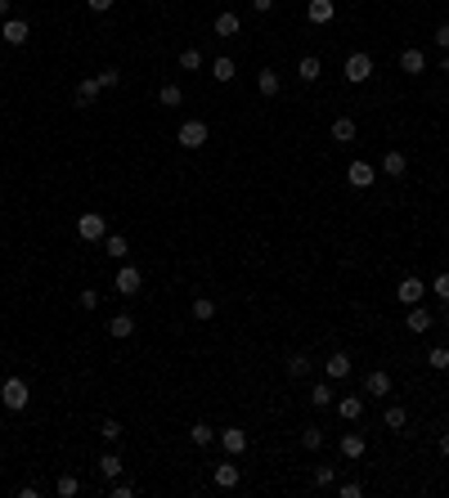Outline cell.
I'll use <instances>...</instances> for the list:
<instances>
[{
    "label": "cell",
    "mask_w": 449,
    "mask_h": 498,
    "mask_svg": "<svg viewBox=\"0 0 449 498\" xmlns=\"http://www.w3.org/2000/svg\"><path fill=\"white\" fill-rule=\"evenodd\" d=\"M0 404L9 409V413H23L27 404H32V390H27L23 377H5L0 381Z\"/></svg>",
    "instance_id": "1"
},
{
    "label": "cell",
    "mask_w": 449,
    "mask_h": 498,
    "mask_svg": "<svg viewBox=\"0 0 449 498\" xmlns=\"http://www.w3.org/2000/svg\"><path fill=\"white\" fill-rule=\"evenodd\" d=\"M207 135H212V130H207V121H198V117H189V121H180V130H176V139H180V148H203L207 144Z\"/></svg>",
    "instance_id": "2"
},
{
    "label": "cell",
    "mask_w": 449,
    "mask_h": 498,
    "mask_svg": "<svg viewBox=\"0 0 449 498\" xmlns=\"http://www.w3.org/2000/svg\"><path fill=\"white\" fill-rule=\"evenodd\" d=\"M76 238H81V243H103V238H108V220L85 212L81 220H76Z\"/></svg>",
    "instance_id": "3"
},
{
    "label": "cell",
    "mask_w": 449,
    "mask_h": 498,
    "mask_svg": "<svg viewBox=\"0 0 449 498\" xmlns=\"http://www.w3.org/2000/svg\"><path fill=\"white\" fill-rule=\"evenodd\" d=\"M139 287H144V274H139L135 265H121L117 279H112V292H117V296H135Z\"/></svg>",
    "instance_id": "4"
},
{
    "label": "cell",
    "mask_w": 449,
    "mask_h": 498,
    "mask_svg": "<svg viewBox=\"0 0 449 498\" xmlns=\"http://www.w3.org/2000/svg\"><path fill=\"white\" fill-rule=\"evenodd\" d=\"M368 76H373V59H368L364 50H355V54L346 59V81H350V85H364Z\"/></svg>",
    "instance_id": "5"
},
{
    "label": "cell",
    "mask_w": 449,
    "mask_h": 498,
    "mask_svg": "<svg viewBox=\"0 0 449 498\" xmlns=\"http://www.w3.org/2000/svg\"><path fill=\"white\" fill-rule=\"evenodd\" d=\"M423 292H427V283L418 279V274H405V279L396 283V301L400 305H418V301H423Z\"/></svg>",
    "instance_id": "6"
},
{
    "label": "cell",
    "mask_w": 449,
    "mask_h": 498,
    "mask_svg": "<svg viewBox=\"0 0 449 498\" xmlns=\"http://www.w3.org/2000/svg\"><path fill=\"white\" fill-rule=\"evenodd\" d=\"M0 41L27 45V41H32V27H27V18H5V23H0Z\"/></svg>",
    "instance_id": "7"
},
{
    "label": "cell",
    "mask_w": 449,
    "mask_h": 498,
    "mask_svg": "<svg viewBox=\"0 0 449 498\" xmlns=\"http://www.w3.org/2000/svg\"><path fill=\"white\" fill-rule=\"evenodd\" d=\"M373 180H378V171L368 166L364 157H355V162H350V166H346V184H350V189H368V184H373Z\"/></svg>",
    "instance_id": "8"
},
{
    "label": "cell",
    "mask_w": 449,
    "mask_h": 498,
    "mask_svg": "<svg viewBox=\"0 0 449 498\" xmlns=\"http://www.w3.org/2000/svg\"><path fill=\"white\" fill-rule=\"evenodd\" d=\"M216 440L225 445V454H229V458L247 454V431H238V427H225V431H216Z\"/></svg>",
    "instance_id": "9"
},
{
    "label": "cell",
    "mask_w": 449,
    "mask_h": 498,
    "mask_svg": "<svg viewBox=\"0 0 449 498\" xmlns=\"http://www.w3.org/2000/svg\"><path fill=\"white\" fill-rule=\"evenodd\" d=\"M400 72H405V76H423V72H427V54L414 50V45H409V50H400Z\"/></svg>",
    "instance_id": "10"
},
{
    "label": "cell",
    "mask_w": 449,
    "mask_h": 498,
    "mask_svg": "<svg viewBox=\"0 0 449 498\" xmlns=\"http://www.w3.org/2000/svg\"><path fill=\"white\" fill-rule=\"evenodd\" d=\"M332 14H337V5H332V0H310V5H305V18H310L314 27H328Z\"/></svg>",
    "instance_id": "11"
},
{
    "label": "cell",
    "mask_w": 449,
    "mask_h": 498,
    "mask_svg": "<svg viewBox=\"0 0 449 498\" xmlns=\"http://www.w3.org/2000/svg\"><path fill=\"white\" fill-rule=\"evenodd\" d=\"M350 368H355V363H350V355H328V359H323V377H328V381L350 377Z\"/></svg>",
    "instance_id": "12"
},
{
    "label": "cell",
    "mask_w": 449,
    "mask_h": 498,
    "mask_svg": "<svg viewBox=\"0 0 449 498\" xmlns=\"http://www.w3.org/2000/svg\"><path fill=\"white\" fill-rule=\"evenodd\" d=\"M256 90H261L265 99H274V94L283 90V76L274 72V68H261V72H256Z\"/></svg>",
    "instance_id": "13"
},
{
    "label": "cell",
    "mask_w": 449,
    "mask_h": 498,
    "mask_svg": "<svg viewBox=\"0 0 449 498\" xmlns=\"http://www.w3.org/2000/svg\"><path fill=\"white\" fill-rule=\"evenodd\" d=\"M212 481H216V490H238V481H243V472H238L234 463H221L212 472Z\"/></svg>",
    "instance_id": "14"
},
{
    "label": "cell",
    "mask_w": 449,
    "mask_h": 498,
    "mask_svg": "<svg viewBox=\"0 0 449 498\" xmlns=\"http://www.w3.org/2000/svg\"><path fill=\"white\" fill-rule=\"evenodd\" d=\"M432 310H423V305H409V332H418V337H423V332H432Z\"/></svg>",
    "instance_id": "15"
},
{
    "label": "cell",
    "mask_w": 449,
    "mask_h": 498,
    "mask_svg": "<svg viewBox=\"0 0 449 498\" xmlns=\"http://www.w3.org/2000/svg\"><path fill=\"white\" fill-rule=\"evenodd\" d=\"M238 27H243V23H238L234 9H221V14H216V23H212V32H216V36H238Z\"/></svg>",
    "instance_id": "16"
},
{
    "label": "cell",
    "mask_w": 449,
    "mask_h": 498,
    "mask_svg": "<svg viewBox=\"0 0 449 498\" xmlns=\"http://www.w3.org/2000/svg\"><path fill=\"white\" fill-rule=\"evenodd\" d=\"M364 436H359V431H346V436H341V458H350V463H355V458H364Z\"/></svg>",
    "instance_id": "17"
},
{
    "label": "cell",
    "mask_w": 449,
    "mask_h": 498,
    "mask_svg": "<svg viewBox=\"0 0 449 498\" xmlns=\"http://www.w3.org/2000/svg\"><path fill=\"white\" fill-rule=\"evenodd\" d=\"M130 332H135V319H130V314H112L108 319V337L112 341H126Z\"/></svg>",
    "instance_id": "18"
},
{
    "label": "cell",
    "mask_w": 449,
    "mask_h": 498,
    "mask_svg": "<svg viewBox=\"0 0 449 498\" xmlns=\"http://www.w3.org/2000/svg\"><path fill=\"white\" fill-rule=\"evenodd\" d=\"M103 252H108L112 256V261H126V256H130V243H126V234H108V238H103Z\"/></svg>",
    "instance_id": "19"
},
{
    "label": "cell",
    "mask_w": 449,
    "mask_h": 498,
    "mask_svg": "<svg viewBox=\"0 0 449 498\" xmlns=\"http://www.w3.org/2000/svg\"><path fill=\"white\" fill-rule=\"evenodd\" d=\"M364 395L373 400V395H391V372H368V381H364Z\"/></svg>",
    "instance_id": "20"
},
{
    "label": "cell",
    "mask_w": 449,
    "mask_h": 498,
    "mask_svg": "<svg viewBox=\"0 0 449 498\" xmlns=\"http://www.w3.org/2000/svg\"><path fill=\"white\" fill-rule=\"evenodd\" d=\"M94 99H99V81H94V76H81V81H76V103L85 108V103H94Z\"/></svg>",
    "instance_id": "21"
},
{
    "label": "cell",
    "mask_w": 449,
    "mask_h": 498,
    "mask_svg": "<svg viewBox=\"0 0 449 498\" xmlns=\"http://www.w3.org/2000/svg\"><path fill=\"white\" fill-rule=\"evenodd\" d=\"M158 103H162V108H180V103H185V90H180L176 81H167V85L158 90Z\"/></svg>",
    "instance_id": "22"
},
{
    "label": "cell",
    "mask_w": 449,
    "mask_h": 498,
    "mask_svg": "<svg viewBox=\"0 0 449 498\" xmlns=\"http://www.w3.org/2000/svg\"><path fill=\"white\" fill-rule=\"evenodd\" d=\"M382 171H387V175H405V171H409V157H405L400 148H391L387 157H382Z\"/></svg>",
    "instance_id": "23"
},
{
    "label": "cell",
    "mask_w": 449,
    "mask_h": 498,
    "mask_svg": "<svg viewBox=\"0 0 449 498\" xmlns=\"http://www.w3.org/2000/svg\"><path fill=\"white\" fill-rule=\"evenodd\" d=\"M189 314H194L198 323H212L216 319V301H212V296H198V301L189 305Z\"/></svg>",
    "instance_id": "24"
},
{
    "label": "cell",
    "mask_w": 449,
    "mask_h": 498,
    "mask_svg": "<svg viewBox=\"0 0 449 498\" xmlns=\"http://www.w3.org/2000/svg\"><path fill=\"white\" fill-rule=\"evenodd\" d=\"M337 413L346 418V422H355V418L364 413V395H346V400H337Z\"/></svg>",
    "instance_id": "25"
},
{
    "label": "cell",
    "mask_w": 449,
    "mask_h": 498,
    "mask_svg": "<svg viewBox=\"0 0 449 498\" xmlns=\"http://www.w3.org/2000/svg\"><path fill=\"white\" fill-rule=\"evenodd\" d=\"M212 76H216V81H221V85H229V81H234V76H238L234 59H229V54H221V59L212 63Z\"/></svg>",
    "instance_id": "26"
},
{
    "label": "cell",
    "mask_w": 449,
    "mask_h": 498,
    "mask_svg": "<svg viewBox=\"0 0 449 498\" xmlns=\"http://www.w3.org/2000/svg\"><path fill=\"white\" fill-rule=\"evenodd\" d=\"M382 422H387V431H405V427H409V413H405V404H391L387 413H382Z\"/></svg>",
    "instance_id": "27"
},
{
    "label": "cell",
    "mask_w": 449,
    "mask_h": 498,
    "mask_svg": "<svg viewBox=\"0 0 449 498\" xmlns=\"http://www.w3.org/2000/svg\"><path fill=\"white\" fill-rule=\"evenodd\" d=\"M297 76H301V81H319V76H323V63L314 59V54H305V59L297 63Z\"/></svg>",
    "instance_id": "28"
},
{
    "label": "cell",
    "mask_w": 449,
    "mask_h": 498,
    "mask_svg": "<svg viewBox=\"0 0 449 498\" xmlns=\"http://www.w3.org/2000/svg\"><path fill=\"white\" fill-rule=\"evenodd\" d=\"M54 494H59V498H76V494H81V481H76L72 472H63L59 481H54Z\"/></svg>",
    "instance_id": "29"
},
{
    "label": "cell",
    "mask_w": 449,
    "mask_h": 498,
    "mask_svg": "<svg viewBox=\"0 0 449 498\" xmlns=\"http://www.w3.org/2000/svg\"><path fill=\"white\" fill-rule=\"evenodd\" d=\"M94 467H99V476H103V481H117V476H121V458H117V454H103Z\"/></svg>",
    "instance_id": "30"
},
{
    "label": "cell",
    "mask_w": 449,
    "mask_h": 498,
    "mask_svg": "<svg viewBox=\"0 0 449 498\" xmlns=\"http://www.w3.org/2000/svg\"><path fill=\"white\" fill-rule=\"evenodd\" d=\"M332 139L350 144V139H355V121H350V117H332Z\"/></svg>",
    "instance_id": "31"
},
{
    "label": "cell",
    "mask_w": 449,
    "mask_h": 498,
    "mask_svg": "<svg viewBox=\"0 0 449 498\" xmlns=\"http://www.w3.org/2000/svg\"><path fill=\"white\" fill-rule=\"evenodd\" d=\"M310 404H314V409H332V381H319V386H310Z\"/></svg>",
    "instance_id": "32"
},
{
    "label": "cell",
    "mask_w": 449,
    "mask_h": 498,
    "mask_svg": "<svg viewBox=\"0 0 449 498\" xmlns=\"http://www.w3.org/2000/svg\"><path fill=\"white\" fill-rule=\"evenodd\" d=\"M189 440H194L198 449H207V445L216 440V427H207V422H194V427H189Z\"/></svg>",
    "instance_id": "33"
},
{
    "label": "cell",
    "mask_w": 449,
    "mask_h": 498,
    "mask_svg": "<svg viewBox=\"0 0 449 498\" xmlns=\"http://www.w3.org/2000/svg\"><path fill=\"white\" fill-rule=\"evenodd\" d=\"M121 431H126V427H121L117 418H103V422H99V440H108V445H117V440H121Z\"/></svg>",
    "instance_id": "34"
},
{
    "label": "cell",
    "mask_w": 449,
    "mask_h": 498,
    "mask_svg": "<svg viewBox=\"0 0 449 498\" xmlns=\"http://www.w3.org/2000/svg\"><path fill=\"white\" fill-rule=\"evenodd\" d=\"M310 481L319 485V490H332V485H337V467H314Z\"/></svg>",
    "instance_id": "35"
},
{
    "label": "cell",
    "mask_w": 449,
    "mask_h": 498,
    "mask_svg": "<svg viewBox=\"0 0 449 498\" xmlns=\"http://www.w3.org/2000/svg\"><path fill=\"white\" fill-rule=\"evenodd\" d=\"M283 368H288V377H305V372H310V359H305V355H288Z\"/></svg>",
    "instance_id": "36"
},
{
    "label": "cell",
    "mask_w": 449,
    "mask_h": 498,
    "mask_svg": "<svg viewBox=\"0 0 449 498\" xmlns=\"http://www.w3.org/2000/svg\"><path fill=\"white\" fill-rule=\"evenodd\" d=\"M180 68H185V72H198V68H203V54H198L194 45H189V50H180Z\"/></svg>",
    "instance_id": "37"
},
{
    "label": "cell",
    "mask_w": 449,
    "mask_h": 498,
    "mask_svg": "<svg viewBox=\"0 0 449 498\" xmlns=\"http://www.w3.org/2000/svg\"><path fill=\"white\" fill-rule=\"evenodd\" d=\"M427 363H432L436 372H445V368H449V350H445V346H432V350H427Z\"/></svg>",
    "instance_id": "38"
},
{
    "label": "cell",
    "mask_w": 449,
    "mask_h": 498,
    "mask_svg": "<svg viewBox=\"0 0 449 498\" xmlns=\"http://www.w3.org/2000/svg\"><path fill=\"white\" fill-rule=\"evenodd\" d=\"M319 445H323V431L319 427H305L301 431V449H319Z\"/></svg>",
    "instance_id": "39"
},
{
    "label": "cell",
    "mask_w": 449,
    "mask_h": 498,
    "mask_svg": "<svg viewBox=\"0 0 449 498\" xmlns=\"http://www.w3.org/2000/svg\"><path fill=\"white\" fill-rule=\"evenodd\" d=\"M94 81H99V90H112V85L121 81V72H117V68H103L99 76H94Z\"/></svg>",
    "instance_id": "40"
},
{
    "label": "cell",
    "mask_w": 449,
    "mask_h": 498,
    "mask_svg": "<svg viewBox=\"0 0 449 498\" xmlns=\"http://www.w3.org/2000/svg\"><path fill=\"white\" fill-rule=\"evenodd\" d=\"M76 305H81V310H94V305H99V292H94V287H81V296H76Z\"/></svg>",
    "instance_id": "41"
},
{
    "label": "cell",
    "mask_w": 449,
    "mask_h": 498,
    "mask_svg": "<svg viewBox=\"0 0 449 498\" xmlns=\"http://www.w3.org/2000/svg\"><path fill=\"white\" fill-rule=\"evenodd\" d=\"M432 292L441 296V301H449V270H445V274H436V279H432Z\"/></svg>",
    "instance_id": "42"
},
{
    "label": "cell",
    "mask_w": 449,
    "mask_h": 498,
    "mask_svg": "<svg viewBox=\"0 0 449 498\" xmlns=\"http://www.w3.org/2000/svg\"><path fill=\"white\" fill-rule=\"evenodd\" d=\"M337 494H341V498H364V485H359V481H346Z\"/></svg>",
    "instance_id": "43"
},
{
    "label": "cell",
    "mask_w": 449,
    "mask_h": 498,
    "mask_svg": "<svg viewBox=\"0 0 449 498\" xmlns=\"http://www.w3.org/2000/svg\"><path fill=\"white\" fill-rule=\"evenodd\" d=\"M112 498H135V485H121V481H112Z\"/></svg>",
    "instance_id": "44"
},
{
    "label": "cell",
    "mask_w": 449,
    "mask_h": 498,
    "mask_svg": "<svg viewBox=\"0 0 449 498\" xmlns=\"http://www.w3.org/2000/svg\"><path fill=\"white\" fill-rule=\"evenodd\" d=\"M112 5H117V0H85V9H90V14H108Z\"/></svg>",
    "instance_id": "45"
},
{
    "label": "cell",
    "mask_w": 449,
    "mask_h": 498,
    "mask_svg": "<svg viewBox=\"0 0 449 498\" xmlns=\"http://www.w3.org/2000/svg\"><path fill=\"white\" fill-rule=\"evenodd\" d=\"M436 45H441V50H449V23L436 27Z\"/></svg>",
    "instance_id": "46"
},
{
    "label": "cell",
    "mask_w": 449,
    "mask_h": 498,
    "mask_svg": "<svg viewBox=\"0 0 449 498\" xmlns=\"http://www.w3.org/2000/svg\"><path fill=\"white\" fill-rule=\"evenodd\" d=\"M18 498H41V485H18Z\"/></svg>",
    "instance_id": "47"
},
{
    "label": "cell",
    "mask_w": 449,
    "mask_h": 498,
    "mask_svg": "<svg viewBox=\"0 0 449 498\" xmlns=\"http://www.w3.org/2000/svg\"><path fill=\"white\" fill-rule=\"evenodd\" d=\"M252 9H256V14H270V9H274V0H252Z\"/></svg>",
    "instance_id": "48"
},
{
    "label": "cell",
    "mask_w": 449,
    "mask_h": 498,
    "mask_svg": "<svg viewBox=\"0 0 449 498\" xmlns=\"http://www.w3.org/2000/svg\"><path fill=\"white\" fill-rule=\"evenodd\" d=\"M441 458H449V431H441Z\"/></svg>",
    "instance_id": "49"
},
{
    "label": "cell",
    "mask_w": 449,
    "mask_h": 498,
    "mask_svg": "<svg viewBox=\"0 0 449 498\" xmlns=\"http://www.w3.org/2000/svg\"><path fill=\"white\" fill-rule=\"evenodd\" d=\"M441 72H449V50H445V54H441Z\"/></svg>",
    "instance_id": "50"
},
{
    "label": "cell",
    "mask_w": 449,
    "mask_h": 498,
    "mask_svg": "<svg viewBox=\"0 0 449 498\" xmlns=\"http://www.w3.org/2000/svg\"><path fill=\"white\" fill-rule=\"evenodd\" d=\"M9 14V0H0V18H5Z\"/></svg>",
    "instance_id": "51"
},
{
    "label": "cell",
    "mask_w": 449,
    "mask_h": 498,
    "mask_svg": "<svg viewBox=\"0 0 449 498\" xmlns=\"http://www.w3.org/2000/svg\"><path fill=\"white\" fill-rule=\"evenodd\" d=\"M441 314H445V319H449V301H441Z\"/></svg>",
    "instance_id": "52"
}]
</instances>
